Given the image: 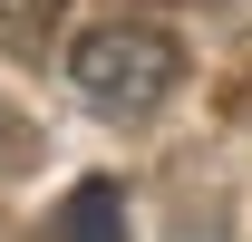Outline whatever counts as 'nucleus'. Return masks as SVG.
I'll list each match as a JSON object with an SVG mask.
<instances>
[{
  "label": "nucleus",
  "instance_id": "f257e3e1",
  "mask_svg": "<svg viewBox=\"0 0 252 242\" xmlns=\"http://www.w3.org/2000/svg\"><path fill=\"white\" fill-rule=\"evenodd\" d=\"M68 78H78V97H88V107H107V117H146V107H165V97H175L185 49H175V30H156V20L117 10V20H97V30L68 39Z\"/></svg>",
  "mask_w": 252,
  "mask_h": 242
},
{
  "label": "nucleus",
  "instance_id": "7ed1b4c3",
  "mask_svg": "<svg viewBox=\"0 0 252 242\" xmlns=\"http://www.w3.org/2000/svg\"><path fill=\"white\" fill-rule=\"evenodd\" d=\"M68 30V0H0V59H49Z\"/></svg>",
  "mask_w": 252,
  "mask_h": 242
},
{
  "label": "nucleus",
  "instance_id": "f03ea898",
  "mask_svg": "<svg viewBox=\"0 0 252 242\" xmlns=\"http://www.w3.org/2000/svg\"><path fill=\"white\" fill-rule=\"evenodd\" d=\"M49 242H126V194H117L107 175L68 184V204L49 213Z\"/></svg>",
  "mask_w": 252,
  "mask_h": 242
}]
</instances>
